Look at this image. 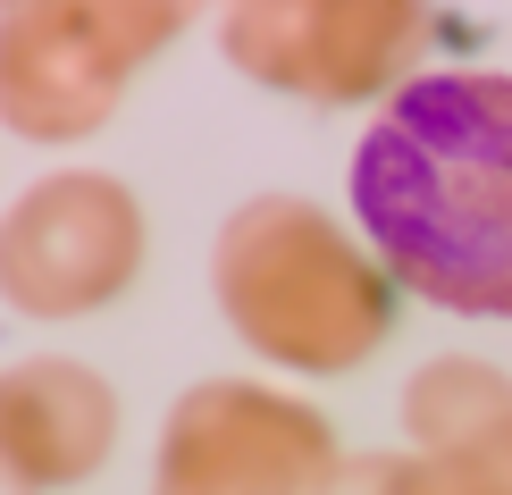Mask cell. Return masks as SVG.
<instances>
[{
  "instance_id": "1",
  "label": "cell",
  "mask_w": 512,
  "mask_h": 495,
  "mask_svg": "<svg viewBox=\"0 0 512 495\" xmlns=\"http://www.w3.org/2000/svg\"><path fill=\"white\" fill-rule=\"evenodd\" d=\"M345 185L395 286L462 319H512V76H403L353 143Z\"/></svg>"
},
{
  "instance_id": "2",
  "label": "cell",
  "mask_w": 512,
  "mask_h": 495,
  "mask_svg": "<svg viewBox=\"0 0 512 495\" xmlns=\"http://www.w3.org/2000/svg\"><path fill=\"white\" fill-rule=\"evenodd\" d=\"M210 294L244 353L294 378H353L395 336V277L303 193H252L219 219Z\"/></svg>"
},
{
  "instance_id": "3",
  "label": "cell",
  "mask_w": 512,
  "mask_h": 495,
  "mask_svg": "<svg viewBox=\"0 0 512 495\" xmlns=\"http://www.w3.org/2000/svg\"><path fill=\"white\" fill-rule=\"evenodd\" d=\"M194 26L177 0H17L0 9V126L68 152L101 135L135 76Z\"/></svg>"
},
{
  "instance_id": "4",
  "label": "cell",
  "mask_w": 512,
  "mask_h": 495,
  "mask_svg": "<svg viewBox=\"0 0 512 495\" xmlns=\"http://www.w3.org/2000/svg\"><path fill=\"white\" fill-rule=\"evenodd\" d=\"M143 202L110 168H51L0 210V303L68 328L110 311L143 277Z\"/></svg>"
},
{
  "instance_id": "5",
  "label": "cell",
  "mask_w": 512,
  "mask_h": 495,
  "mask_svg": "<svg viewBox=\"0 0 512 495\" xmlns=\"http://www.w3.org/2000/svg\"><path fill=\"white\" fill-rule=\"evenodd\" d=\"M328 470V412L269 378H202L168 403L160 495H319Z\"/></svg>"
},
{
  "instance_id": "6",
  "label": "cell",
  "mask_w": 512,
  "mask_h": 495,
  "mask_svg": "<svg viewBox=\"0 0 512 495\" xmlns=\"http://www.w3.org/2000/svg\"><path fill=\"white\" fill-rule=\"evenodd\" d=\"M420 42H429V17L403 0H244L219 17L227 68L319 110L395 93Z\"/></svg>"
},
{
  "instance_id": "7",
  "label": "cell",
  "mask_w": 512,
  "mask_h": 495,
  "mask_svg": "<svg viewBox=\"0 0 512 495\" xmlns=\"http://www.w3.org/2000/svg\"><path fill=\"white\" fill-rule=\"evenodd\" d=\"M118 454V386L93 361L26 353L0 370V479L17 495L84 487Z\"/></svg>"
},
{
  "instance_id": "8",
  "label": "cell",
  "mask_w": 512,
  "mask_h": 495,
  "mask_svg": "<svg viewBox=\"0 0 512 495\" xmlns=\"http://www.w3.org/2000/svg\"><path fill=\"white\" fill-rule=\"evenodd\" d=\"M403 437H412V454L462 462L479 479L512 487V378L471 353L420 361L412 386H403Z\"/></svg>"
},
{
  "instance_id": "9",
  "label": "cell",
  "mask_w": 512,
  "mask_h": 495,
  "mask_svg": "<svg viewBox=\"0 0 512 495\" xmlns=\"http://www.w3.org/2000/svg\"><path fill=\"white\" fill-rule=\"evenodd\" d=\"M319 495H512V487L403 445V454H336V470H328Z\"/></svg>"
}]
</instances>
